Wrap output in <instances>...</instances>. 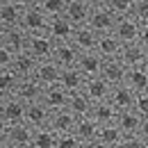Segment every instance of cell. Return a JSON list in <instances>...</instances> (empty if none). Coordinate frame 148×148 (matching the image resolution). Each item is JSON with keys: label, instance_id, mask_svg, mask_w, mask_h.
Instances as JSON below:
<instances>
[{"label": "cell", "instance_id": "f1b7e54d", "mask_svg": "<svg viewBox=\"0 0 148 148\" xmlns=\"http://www.w3.org/2000/svg\"><path fill=\"white\" fill-rule=\"evenodd\" d=\"M91 116L100 123V125H105V123H114V121H116L119 110H116V105H114L112 100H100V103H93Z\"/></svg>", "mask_w": 148, "mask_h": 148}, {"label": "cell", "instance_id": "8992f818", "mask_svg": "<svg viewBox=\"0 0 148 148\" xmlns=\"http://www.w3.org/2000/svg\"><path fill=\"white\" fill-rule=\"evenodd\" d=\"M141 27H144V25L134 18L132 14H128V16H119L116 25H114V34L121 39L123 43H134V41H139Z\"/></svg>", "mask_w": 148, "mask_h": 148}, {"label": "cell", "instance_id": "4dcf8cb0", "mask_svg": "<svg viewBox=\"0 0 148 148\" xmlns=\"http://www.w3.org/2000/svg\"><path fill=\"white\" fill-rule=\"evenodd\" d=\"M125 84H128L130 89H134L137 93L148 91V69H146V66H134V69H128Z\"/></svg>", "mask_w": 148, "mask_h": 148}, {"label": "cell", "instance_id": "3957f363", "mask_svg": "<svg viewBox=\"0 0 148 148\" xmlns=\"http://www.w3.org/2000/svg\"><path fill=\"white\" fill-rule=\"evenodd\" d=\"M27 39H30V32L23 25L0 27V48H7L12 53H23L27 50Z\"/></svg>", "mask_w": 148, "mask_h": 148}, {"label": "cell", "instance_id": "4316f807", "mask_svg": "<svg viewBox=\"0 0 148 148\" xmlns=\"http://www.w3.org/2000/svg\"><path fill=\"white\" fill-rule=\"evenodd\" d=\"M146 55H148V50L139 41H134V43H125V48L121 53V59H123V64L128 69H134V66H144L146 64Z\"/></svg>", "mask_w": 148, "mask_h": 148}, {"label": "cell", "instance_id": "6da1fadb", "mask_svg": "<svg viewBox=\"0 0 148 148\" xmlns=\"http://www.w3.org/2000/svg\"><path fill=\"white\" fill-rule=\"evenodd\" d=\"M34 125L27 121L18 123H2L0 121V146L2 148H32Z\"/></svg>", "mask_w": 148, "mask_h": 148}, {"label": "cell", "instance_id": "7c38bea8", "mask_svg": "<svg viewBox=\"0 0 148 148\" xmlns=\"http://www.w3.org/2000/svg\"><path fill=\"white\" fill-rule=\"evenodd\" d=\"M71 93L73 91H69L62 82H57V84L46 87V91H43V103H46L50 110H64V107H69Z\"/></svg>", "mask_w": 148, "mask_h": 148}, {"label": "cell", "instance_id": "8d00e7d4", "mask_svg": "<svg viewBox=\"0 0 148 148\" xmlns=\"http://www.w3.org/2000/svg\"><path fill=\"white\" fill-rule=\"evenodd\" d=\"M132 16L139 21L141 25H148V0H134Z\"/></svg>", "mask_w": 148, "mask_h": 148}, {"label": "cell", "instance_id": "1f68e13d", "mask_svg": "<svg viewBox=\"0 0 148 148\" xmlns=\"http://www.w3.org/2000/svg\"><path fill=\"white\" fill-rule=\"evenodd\" d=\"M91 107H93V100L82 91H73L71 93V100H69V110L73 112L75 116L80 119V116H89L91 114Z\"/></svg>", "mask_w": 148, "mask_h": 148}, {"label": "cell", "instance_id": "ab89813d", "mask_svg": "<svg viewBox=\"0 0 148 148\" xmlns=\"http://www.w3.org/2000/svg\"><path fill=\"white\" fill-rule=\"evenodd\" d=\"M139 43H141V46H144V48L148 50V25H144V27H141V34H139Z\"/></svg>", "mask_w": 148, "mask_h": 148}, {"label": "cell", "instance_id": "74e56055", "mask_svg": "<svg viewBox=\"0 0 148 148\" xmlns=\"http://www.w3.org/2000/svg\"><path fill=\"white\" fill-rule=\"evenodd\" d=\"M134 110L139 112L144 119L148 116V91L144 93H137V103H134Z\"/></svg>", "mask_w": 148, "mask_h": 148}, {"label": "cell", "instance_id": "e0dca14e", "mask_svg": "<svg viewBox=\"0 0 148 148\" xmlns=\"http://www.w3.org/2000/svg\"><path fill=\"white\" fill-rule=\"evenodd\" d=\"M84 93L91 98L93 103H100V100H110V93H112V84L103 77V75H93L87 80L84 84Z\"/></svg>", "mask_w": 148, "mask_h": 148}, {"label": "cell", "instance_id": "484cf974", "mask_svg": "<svg viewBox=\"0 0 148 148\" xmlns=\"http://www.w3.org/2000/svg\"><path fill=\"white\" fill-rule=\"evenodd\" d=\"M87 75H84V71L75 64V66H69V69H62V84L69 89V91H82L84 89V84H87Z\"/></svg>", "mask_w": 148, "mask_h": 148}, {"label": "cell", "instance_id": "ac0fdd59", "mask_svg": "<svg viewBox=\"0 0 148 148\" xmlns=\"http://www.w3.org/2000/svg\"><path fill=\"white\" fill-rule=\"evenodd\" d=\"M75 125H77V116H75L69 107H64V110H53V116H50V128L55 130L57 134L73 132Z\"/></svg>", "mask_w": 148, "mask_h": 148}, {"label": "cell", "instance_id": "836d02e7", "mask_svg": "<svg viewBox=\"0 0 148 148\" xmlns=\"http://www.w3.org/2000/svg\"><path fill=\"white\" fill-rule=\"evenodd\" d=\"M39 7L48 14V16H59L66 12L69 0H39Z\"/></svg>", "mask_w": 148, "mask_h": 148}, {"label": "cell", "instance_id": "44dd1931", "mask_svg": "<svg viewBox=\"0 0 148 148\" xmlns=\"http://www.w3.org/2000/svg\"><path fill=\"white\" fill-rule=\"evenodd\" d=\"M100 75H103L112 87H114V84L125 82L128 66L123 64V59H121V57H112V59H105V66H103V73H100Z\"/></svg>", "mask_w": 148, "mask_h": 148}, {"label": "cell", "instance_id": "ffe728a7", "mask_svg": "<svg viewBox=\"0 0 148 148\" xmlns=\"http://www.w3.org/2000/svg\"><path fill=\"white\" fill-rule=\"evenodd\" d=\"M77 66L84 71V75H87V77L100 75V73H103V66H105V57L100 55L98 50H87V53H80Z\"/></svg>", "mask_w": 148, "mask_h": 148}, {"label": "cell", "instance_id": "d6a6232c", "mask_svg": "<svg viewBox=\"0 0 148 148\" xmlns=\"http://www.w3.org/2000/svg\"><path fill=\"white\" fill-rule=\"evenodd\" d=\"M57 134L50 125H41V128H34V141H32V148H57Z\"/></svg>", "mask_w": 148, "mask_h": 148}, {"label": "cell", "instance_id": "60d3db41", "mask_svg": "<svg viewBox=\"0 0 148 148\" xmlns=\"http://www.w3.org/2000/svg\"><path fill=\"white\" fill-rule=\"evenodd\" d=\"M139 137L146 141V146H148V116L144 119V123H141V130H139Z\"/></svg>", "mask_w": 148, "mask_h": 148}, {"label": "cell", "instance_id": "9c48e42d", "mask_svg": "<svg viewBox=\"0 0 148 148\" xmlns=\"http://www.w3.org/2000/svg\"><path fill=\"white\" fill-rule=\"evenodd\" d=\"M98 130H100V123L93 119L91 114H89V116H80V119H77L75 134L80 137L82 146H98Z\"/></svg>", "mask_w": 148, "mask_h": 148}, {"label": "cell", "instance_id": "4fadbf2b", "mask_svg": "<svg viewBox=\"0 0 148 148\" xmlns=\"http://www.w3.org/2000/svg\"><path fill=\"white\" fill-rule=\"evenodd\" d=\"M50 116H53V110L43 103V98L37 100V103H27V112H25V121L34 128H41V125H50Z\"/></svg>", "mask_w": 148, "mask_h": 148}, {"label": "cell", "instance_id": "ba28073f", "mask_svg": "<svg viewBox=\"0 0 148 148\" xmlns=\"http://www.w3.org/2000/svg\"><path fill=\"white\" fill-rule=\"evenodd\" d=\"M75 27H77V25H75L66 14H59V16H50L48 34L55 39L57 43H59V41H71L73 34H75Z\"/></svg>", "mask_w": 148, "mask_h": 148}, {"label": "cell", "instance_id": "9a60e30c", "mask_svg": "<svg viewBox=\"0 0 148 148\" xmlns=\"http://www.w3.org/2000/svg\"><path fill=\"white\" fill-rule=\"evenodd\" d=\"M80 53H82V50L75 46L73 41H59V43H57V48H55L53 59H55L62 69H69V66H75V64H77Z\"/></svg>", "mask_w": 148, "mask_h": 148}, {"label": "cell", "instance_id": "52a82bcc", "mask_svg": "<svg viewBox=\"0 0 148 148\" xmlns=\"http://www.w3.org/2000/svg\"><path fill=\"white\" fill-rule=\"evenodd\" d=\"M48 23H50V16L39 7H27L25 9V14H23V27L30 32V34H39V32H48Z\"/></svg>", "mask_w": 148, "mask_h": 148}, {"label": "cell", "instance_id": "8fae6325", "mask_svg": "<svg viewBox=\"0 0 148 148\" xmlns=\"http://www.w3.org/2000/svg\"><path fill=\"white\" fill-rule=\"evenodd\" d=\"M125 141V132L119 128V123H105L98 130V146L103 148H121Z\"/></svg>", "mask_w": 148, "mask_h": 148}, {"label": "cell", "instance_id": "7a4b0ae2", "mask_svg": "<svg viewBox=\"0 0 148 148\" xmlns=\"http://www.w3.org/2000/svg\"><path fill=\"white\" fill-rule=\"evenodd\" d=\"M27 103L18 96H2L0 98V121L2 123H18L25 121Z\"/></svg>", "mask_w": 148, "mask_h": 148}, {"label": "cell", "instance_id": "7bdbcfd3", "mask_svg": "<svg viewBox=\"0 0 148 148\" xmlns=\"http://www.w3.org/2000/svg\"><path fill=\"white\" fill-rule=\"evenodd\" d=\"M87 2H89V5H91V7H98V5H105V2H107V0H87Z\"/></svg>", "mask_w": 148, "mask_h": 148}, {"label": "cell", "instance_id": "83f0119b", "mask_svg": "<svg viewBox=\"0 0 148 148\" xmlns=\"http://www.w3.org/2000/svg\"><path fill=\"white\" fill-rule=\"evenodd\" d=\"M91 5L87 0H69V7H66V16L73 21L75 25H87L89 23V16H91Z\"/></svg>", "mask_w": 148, "mask_h": 148}, {"label": "cell", "instance_id": "f546056e", "mask_svg": "<svg viewBox=\"0 0 148 148\" xmlns=\"http://www.w3.org/2000/svg\"><path fill=\"white\" fill-rule=\"evenodd\" d=\"M21 80L23 77L14 69H0V98L2 96H16Z\"/></svg>", "mask_w": 148, "mask_h": 148}, {"label": "cell", "instance_id": "d4e9b609", "mask_svg": "<svg viewBox=\"0 0 148 148\" xmlns=\"http://www.w3.org/2000/svg\"><path fill=\"white\" fill-rule=\"evenodd\" d=\"M9 69H14L21 77H30V75L37 73L39 59L32 55V53L23 50V53H16V55H14V62H12V66H9Z\"/></svg>", "mask_w": 148, "mask_h": 148}, {"label": "cell", "instance_id": "5b68a950", "mask_svg": "<svg viewBox=\"0 0 148 148\" xmlns=\"http://www.w3.org/2000/svg\"><path fill=\"white\" fill-rule=\"evenodd\" d=\"M119 16L112 12L107 5H98L91 9V16H89V25L98 34H107V32H114V25H116Z\"/></svg>", "mask_w": 148, "mask_h": 148}, {"label": "cell", "instance_id": "b9f144b4", "mask_svg": "<svg viewBox=\"0 0 148 148\" xmlns=\"http://www.w3.org/2000/svg\"><path fill=\"white\" fill-rule=\"evenodd\" d=\"M14 2H18L21 7H25V9H27V7H34V5H39V0H14Z\"/></svg>", "mask_w": 148, "mask_h": 148}, {"label": "cell", "instance_id": "f35d334b", "mask_svg": "<svg viewBox=\"0 0 148 148\" xmlns=\"http://www.w3.org/2000/svg\"><path fill=\"white\" fill-rule=\"evenodd\" d=\"M14 55H16V53H12V50H7V48H0V69H9L12 62H14Z\"/></svg>", "mask_w": 148, "mask_h": 148}, {"label": "cell", "instance_id": "603a6c76", "mask_svg": "<svg viewBox=\"0 0 148 148\" xmlns=\"http://www.w3.org/2000/svg\"><path fill=\"white\" fill-rule=\"evenodd\" d=\"M123 48H125V43L116 37L114 32H107V34H100V39H98V48H96V50L105 57V59H112V57H121Z\"/></svg>", "mask_w": 148, "mask_h": 148}, {"label": "cell", "instance_id": "30bf717a", "mask_svg": "<svg viewBox=\"0 0 148 148\" xmlns=\"http://www.w3.org/2000/svg\"><path fill=\"white\" fill-rule=\"evenodd\" d=\"M25 7L14 0H0V27H16L23 23Z\"/></svg>", "mask_w": 148, "mask_h": 148}, {"label": "cell", "instance_id": "ee69618b", "mask_svg": "<svg viewBox=\"0 0 148 148\" xmlns=\"http://www.w3.org/2000/svg\"><path fill=\"white\" fill-rule=\"evenodd\" d=\"M144 66H146V69H148V55H146V64H144Z\"/></svg>", "mask_w": 148, "mask_h": 148}, {"label": "cell", "instance_id": "d590c367", "mask_svg": "<svg viewBox=\"0 0 148 148\" xmlns=\"http://www.w3.org/2000/svg\"><path fill=\"white\" fill-rule=\"evenodd\" d=\"M82 146V141H80V137L73 132H64V134H59V139H57V148H80Z\"/></svg>", "mask_w": 148, "mask_h": 148}, {"label": "cell", "instance_id": "7402d4cb", "mask_svg": "<svg viewBox=\"0 0 148 148\" xmlns=\"http://www.w3.org/2000/svg\"><path fill=\"white\" fill-rule=\"evenodd\" d=\"M39 82L43 87H50V84H57L62 80V66L57 64L55 59H46V62H39V69L34 73Z\"/></svg>", "mask_w": 148, "mask_h": 148}, {"label": "cell", "instance_id": "cb8c5ba5", "mask_svg": "<svg viewBox=\"0 0 148 148\" xmlns=\"http://www.w3.org/2000/svg\"><path fill=\"white\" fill-rule=\"evenodd\" d=\"M116 123H119V128L125 132V137H130V134H139L141 123H144V116H141L137 110H121V112H119V116H116Z\"/></svg>", "mask_w": 148, "mask_h": 148}, {"label": "cell", "instance_id": "5bb4252c", "mask_svg": "<svg viewBox=\"0 0 148 148\" xmlns=\"http://www.w3.org/2000/svg\"><path fill=\"white\" fill-rule=\"evenodd\" d=\"M110 100L116 105V110H134V103H137V91L130 89L125 82L121 84H114L112 87V93H110Z\"/></svg>", "mask_w": 148, "mask_h": 148}, {"label": "cell", "instance_id": "2e32d148", "mask_svg": "<svg viewBox=\"0 0 148 148\" xmlns=\"http://www.w3.org/2000/svg\"><path fill=\"white\" fill-rule=\"evenodd\" d=\"M98 39H100V34L87 23V25H77V27H75V34H73L71 41H73L82 53H87V50H96V48H98Z\"/></svg>", "mask_w": 148, "mask_h": 148}, {"label": "cell", "instance_id": "e575fe53", "mask_svg": "<svg viewBox=\"0 0 148 148\" xmlns=\"http://www.w3.org/2000/svg\"><path fill=\"white\" fill-rule=\"evenodd\" d=\"M105 5L110 7L116 16H128V14H132V9H134V0H107Z\"/></svg>", "mask_w": 148, "mask_h": 148}, {"label": "cell", "instance_id": "277c9868", "mask_svg": "<svg viewBox=\"0 0 148 148\" xmlns=\"http://www.w3.org/2000/svg\"><path fill=\"white\" fill-rule=\"evenodd\" d=\"M57 48V41L48 32H39V34H30L27 39V53L37 57L39 62H46V59H53Z\"/></svg>", "mask_w": 148, "mask_h": 148}, {"label": "cell", "instance_id": "d6986e66", "mask_svg": "<svg viewBox=\"0 0 148 148\" xmlns=\"http://www.w3.org/2000/svg\"><path fill=\"white\" fill-rule=\"evenodd\" d=\"M43 91H46V87L39 82L34 75H30V77H23V80H21L16 96H18V98H23L25 103H37V100H41V98H43Z\"/></svg>", "mask_w": 148, "mask_h": 148}]
</instances>
